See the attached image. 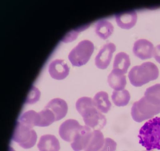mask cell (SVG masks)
Wrapping results in <instances>:
<instances>
[{"label":"cell","mask_w":160,"mask_h":151,"mask_svg":"<svg viewBox=\"0 0 160 151\" xmlns=\"http://www.w3.org/2000/svg\"><path fill=\"white\" fill-rule=\"evenodd\" d=\"M139 143L147 151L160 150V117H156L145 122L139 130Z\"/></svg>","instance_id":"cell-1"},{"label":"cell","mask_w":160,"mask_h":151,"mask_svg":"<svg viewBox=\"0 0 160 151\" xmlns=\"http://www.w3.org/2000/svg\"><path fill=\"white\" fill-rule=\"evenodd\" d=\"M158 76L159 70L158 67L151 62H144L139 66L133 67L128 75L130 82L136 87L155 80Z\"/></svg>","instance_id":"cell-2"},{"label":"cell","mask_w":160,"mask_h":151,"mask_svg":"<svg viewBox=\"0 0 160 151\" xmlns=\"http://www.w3.org/2000/svg\"><path fill=\"white\" fill-rule=\"evenodd\" d=\"M160 113V105H155L148 102L144 97L134 103L131 108V114L135 121L141 122L151 119Z\"/></svg>","instance_id":"cell-3"},{"label":"cell","mask_w":160,"mask_h":151,"mask_svg":"<svg viewBox=\"0 0 160 151\" xmlns=\"http://www.w3.org/2000/svg\"><path fill=\"white\" fill-rule=\"evenodd\" d=\"M94 50V45L91 41H81L70 52L68 58L73 66H81L89 61Z\"/></svg>","instance_id":"cell-4"},{"label":"cell","mask_w":160,"mask_h":151,"mask_svg":"<svg viewBox=\"0 0 160 151\" xmlns=\"http://www.w3.org/2000/svg\"><path fill=\"white\" fill-rule=\"evenodd\" d=\"M37 135L32 128L18 121L14 129L12 140L24 149H29L35 146Z\"/></svg>","instance_id":"cell-5"},{"label":"cell","mask_w":160,"mask_h":151,"mask_svg":"<svg viewBox=\"0 0 160 151\" xmlns=\"http://www.w3.org/2000/svg\"><path fill=\"white\" fill-rule=\"evenodd\" d=\"M76 107L85 122L89 120L99 111L94 105L92 98L87 97L79 98L76 103Z\"/></svg>","instance_id":"cell-6"},{"label":"cell","mask_w":160,"mask_h":151,"mask_svg":"<svg viewBox=\"0 0 160 151\" xmlns=\"http://www.w3.org/2000/svg\"><path fill=\"white\" fill-rule=\"evenodd\" d=\"M92 131L87 126H81L74 136L71 146L75 151H80L87 147L92 136Z\"/></svg>","instance_id":"cell-7"},{"label":"cell","mask_w":160,"mask_h":151,"mask_svg":"<svg viewBox=\"0 0 160 151\" xmlns=\"http://www.w3.org/2000/svg\"><path fill=\"white\" fill-rule=\"evenodd\" d=\"M116 50L115 45L112 43L105 44L95 58V64L97 67L101 69H106L109 65L113 54Z\"/></svg>","instance_id":"cell-8"},{"label":"cell","mask_w":160,"mask_h":151,"mask_svg":"<svg viewBox=\"0 0 160 151\" xmlns=\"http://www.w3.org/2000/svg\"><path fill=\"white\" fill-rule=\"evenodd\" d=\"M154 49L152 43L146 39H140L134 43L132 51L135 56L145 60L152 57Z\"/></svg>","instance_id":"cell-9"},{"label":"cell","mask_w":160,"mask_h":151,"mask_svg":"<svg viewBox=\"0 0 160 151\" xmlns=\"http://www.w3.org/2000/svg\"><path fill=\"white\" fill-rule=\"evenodd\" d=\"M82 125L74 119H68L60 126L59 134L60 137L65 141L72 142L76 134Z\"/></svg>","instance_id":"cell-10"},{"label":"cell","mask_w":160,"mask_h":151,"mask_svg":"<svg viewBox=\"0 0 160 151\" xmlns=\"http://www.w3.org/2000/svg\"><path fill=\"white\" fill-rule=\"evenodd\" d=\"M48 72L53 79L62 80L66 78L69 74V68L65 61L56 59L50 63Z\"/></svg>","instance_id":"cell-11"},{"label":"cell","mask_w":160,"mask_h":151,"mask_svg":"<svg viewBox=\"0 0 160 151\" xmlns=\"http://www.w3.org/2000/svg\"><path fill=\"white\" fill-rule=\"evenodd\" d=\"M116 22L123 29L129 30L133 27L138 21V14L135 11L119 13L115 15Z\"/></svg>","instance_id":"cell-12"},{"label":"cell","mask_w":160,"mask_h":151,"mask_svg":"<svg viewBox=\"0 0 160 151\" xmlns=\"http://www.w3.org/2000/svg\"><path fill=\"white\" fill-rule=\"evenodd\" d=\"M49 109L55 115V121L62 119L66 115L68 106L65 101L60 98H55L50 101L45 108Z\"/></svg>","instance_id":"cell-13"},{"label":"cell","mask_w":160,"mask_h":151,"mask_svg":"<svg viewBox=\"0 0 160 151\" xmlns=\"http://www.w3.org/2000/svg\"><path fill=\"white\" fill-rule=\"evenodd\" d=\"M38 147L40 151H59L60 149L58 140L55 136L51 135L41 136Z\"/></svg>","instance_id":"cell-14"},{"label":"cell","mask_w":160,"mask_h":151,"mask_svg":"<svg viewBox=\"0 0 160 151\" xmlns=\"http://www.w3.org/2000/svg\"><path fill=\"white\" fill-rule=\"evenodd\" d=\"M108 82L109 86L115 90H122L127 85L126 76L120 71L112 69L108 76Z\"/></svg>","instance_id":"cell-15"},{"label":"cell","mask_w":160,"mask_h":151,"mask_svg":"<svg viewBox=\"0 0 160 151\" xmlns=\"http://www.w3.org/2000/svg\"><path fill=\"white\" fill-rule=\"evenodd\" d=\"M93 101L95 108L102 113H108L112 106V104L108 99V94L103 91L96 94Z\"/></svg>","instance_id":"cell-16"},{"label":"cell","mask_w":160,"mask_h":151,"mask_svg":"<svg viewBox=\"0 0 160 151\" xmlns=\"http://www.w3.org/2000/svg\"><path fill=\"white\" fill-rule=\"evenodd\" d=\"M113 25L111 22L105 19L100 20L96 24V34L101 39L105 40L111 36L114 31Z\"/></svg>","instance_id":"cell-17"},{"label":"cell","mask_w":160,"mask_h":151,"mask_svg":"<svg viewBox=\"0 0 160 151\" xmlns=\"http://www.w3.org/2000/svg\"><path fill=\"white\" fill-rule=\"evenodd\" d=\"M131 65L129 55L124 52H120L117 54L113 64V69L120 71L123 74L128 72V68Z\"/></svg>","instance_id":"cell-18"},{"label":"cell","mask_w":160,"mask_h":151,"mask_svg":"<svg viewBox=\"0 0 160 151\" xmlns=\"http://www.w3.org/2000/svg\"><path fill=\"white\" fill-rule=\"evenodd\" d=\"M105 139L102 132L99 130H94L92 136L84 151H98L103 146Z\"/></svg>","instance_id":"cell-19"},{"label":"cell","mask_w":160,"mask_h":151,"mask_svg":"<svg viewBox=\"0 0 160 151\" xmlns=\"http://www.w3.org/2000/svg\"><path fill=\"white\" fill-rule=\"evenodd\" d=\"M144 97L150 103L160 105V84H156L147 88Z\"/></svg>","instance_id":"cell-20"},{"label":"cell","mask_w":160,"mask_h":151,"mask_svg":"<svg viewBox=\"0 0 160 151\" xmlns=\"http://www.w3.org/2000/svg\"><path fill=\"white\" fill-rule=\"evenodd\" d=\"M111 98L113 102L117 106L124 107L128 105L131 99V95L128 90L123 89L114 91Z\"/></svg>","instance_id":"cell-21"},{"label":"cell","mask_w":160,"mask_h":151,"mask_svg":"<svg viewBox=\"0 0 160 151\" xmlns=\"http://www.w3.org/2000/svg\"><path fill=\"white\" fill-rule=\"evenodd\" d=\"M55 121V115L49 109H45L38 112L36 126L45 127L49 126Z\"/></svg>","instance_id":"cell-22"},{"label":"cell","mask_w":160,"mask_h":151,"mask_svg":"<svg viewBox=\"0 0 160 151\" xmlns=\"http://www.w3.org/2000/svg\"><path fill=\"white\" fill-rule=\"evenodd\" d=\"M38 112L29 110L24 112L19 118V121L31 128L36 126Z\"/></svg>","instance_id":"cell-23"},{"label":"cell","mask_w":160,"mask_h":151,"mask_svg":"<svg viewBox=\"0 0 160 151\" xmlns=\"http://www.w3.org/2000/svg\"><path fill=\"white\" fill-rule=\"evenodd\" d=\"M40 94L38 89L35 87H32L27 97L26 103L33 104L38 102L39 99Z\"/></svg>","instance_id":"cell-24"},{"label":"cell","mask_w":160,"mask_h":151,"mask_svg":"<svg viewBox=\"0 0 160 151\" xmlns=\"http://www.w3.org/2000/svg\"><path fill=\"white\" fill-rule=\"evenodd\" d=\"M117 144L115 141L109 138L105 139L103 146L98 151H115L117 149Z\"/></svg>","instance_id":"cell-25"},{"label":"cell","mask_w":160,"mask_h":151,"mask_svg":"<svg viewBox=\"0 0 160 151\" xmlns=\"http://www.w3.org/2000/svg\"><path fill=\"white\" fill-rule=\"evenodd\" d=\"M153 56L156 61L160 64V44L157 45L154 49Z\"/></svg>","instance_id":"cell-26"},{"label":"cell","mask_w":160,"mask_h":151,"mask_svg":"<svg viewBox=\"0 0 160 151\" xmlns=\"http://www.w3.org/2000/svg\"></svg>","instance_id":"cell-27"}]
</instances>
